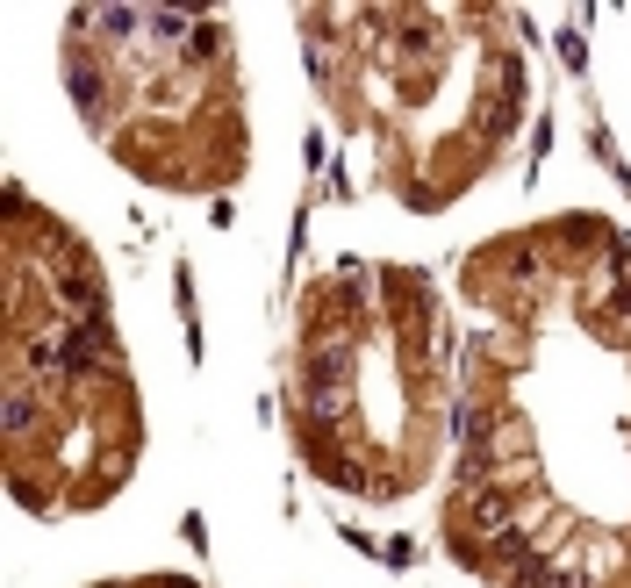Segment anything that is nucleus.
Listing matches in <instances>:
<instances>
[{
    "instance_id": "obj_1",
    "label": "nucleus",
    "mask_w": 631,
    "mask_h": 588,
    "mask_svg": "<svg viewBox=\"0 0 631 588\" xmlns=\"http://www.w3.org/2000/svg\"><path fill=\"white\" fill-rule=\"evenodd\" d=\"M72 94L87 100V108H101V72L94 65H72Z\"/></svg>"
},
{
    "instance_id": "obj_2",
    "label": "nucleus",
    "mask_w": 631,
    "mask_h": 588,
    "mask_svg": "<svg viewBox=\"0 0 631 588\" xmlns=\"http://www.w3.org/2000/svg\"><path fill=\"white\" fill-rule=\"evenodd\" d=\"M459 438H474V445H481V438H488V416H481V409H459Z\"/></svg>"
}]
</instances>
